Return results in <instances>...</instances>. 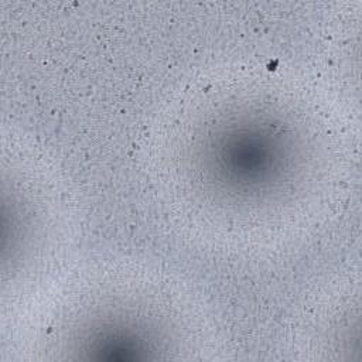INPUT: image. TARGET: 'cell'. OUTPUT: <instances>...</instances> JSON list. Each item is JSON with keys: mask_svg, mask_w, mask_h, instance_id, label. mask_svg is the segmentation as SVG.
<instances>
[{"mask_svg": "<svg viewBox=\"0 0 362 362\" xmlns=\"http://www.w3.org/2000/svg\"><path fill=\"white\" fill-rule=\"evenodd\" d=\"M294 127L264 110L232 112L199 139L194 161L204 182L230 199H259L279 188L297 160Z\"/></svg>", "mask_w": 362, "mask_h": 362, "instance_id": "1", "label": "cell"}, {"mask_svg": "<svg viewBox=\"0 0 362 362\" xmlns=\"http://www.w3.org/2000/svg\"><path fill=\"white\" fill-rule=\"evenodd\" d=\"M78 349L90 352L88 359L136 361L146 359L141 352L157 351V345L146 325L134 317L109 314L85 327Z\"/></svg>", "mask_w": 362, "mask_h": 362, "instance_id": "2", "label": "cell"}]
</instances>
